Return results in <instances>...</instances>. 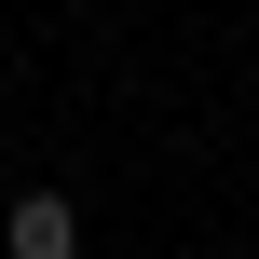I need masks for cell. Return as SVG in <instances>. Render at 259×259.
<instances>
[{
  "label": "cell",
  "instance_id": "6da1fadb",
  "mask_svg": "<svg viewBox=\"0 0 259 259\" xmlns=\"http://www.w3.org/2000/svg\"><path fill=\"white\" fill-rule=\"evenodd\" d=\"M0 259H82V205H68V191H14Z\"/></svg>",
  "mask_w": 259,
  "mask_h": 259
}]
</instances>
